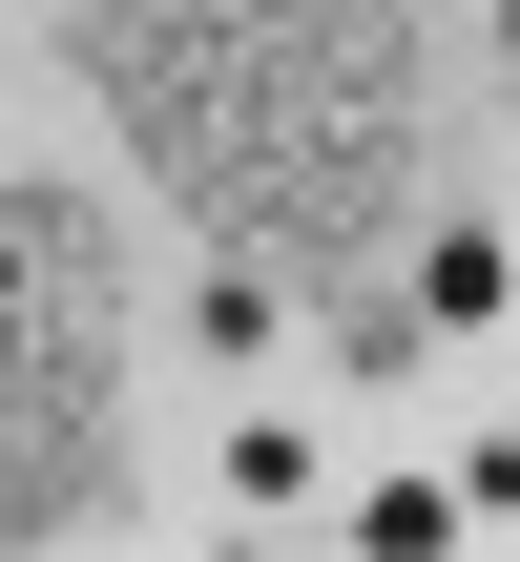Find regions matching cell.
<instances>
[{
  "mask_svg": "<svg viewBox=\"0 0 520 562\" xmlns=\"http://www.w3.org/2000/svg\"><path fill=\"white\" fill-rule=\"evenodd\" d=\"M500 63H520V0H500Z\"/></svg>",
  "mask_w": 520,
  "mask_h": 562,
  "instance_id": "6",
  "label": "cell"
},
{
  "mask_svg": "<svg viewBox=\"0 0 520 562\" xmlns=\"http://www.w3.org/2000/svg\"><path fill=\"white\" fill-rule=\"evenodd\" d=\"M520 313V250L500 229H438V250H417V334H500Z\"/></svg>",
  "mask_w": 520,
  "mask_h": 562,
  "instance_id": "3",
  "label": "cell"
},
{
  "mask_svg": "<svg viewBox=\"0 0 520 562\" xmlns=\"http://www.w3.org/2000/svg\"><path fill=\"white\" fill-rule=\"evenodd\" d=\"M83 83L229 250L354 271L417 146V0H83Z\"/></svg>",
  "mask_w": 520,
  "mask_h": 562,
  "instance_id": "1",
  "label": "cell"
},
{
  "mask_svg": "<svg viewBox=\"0 0 520 562\" xmlns=\"http://www.w3.org/2000/svg\"><path fill=\"white\" fill-rule=\"evenodd\" d=\"M459 542V480H375V501H354V562H438Z\"/></svg>",
  "mask_w": 520,
  "mask_h": 562,
  "instance_id": "4",
  "label": "cell"
},
{
  "mask_svg": "<svg viewBox=\"0 0 520 562\" xmlns=\"http://www.w3.org/2000/svg\"><path fill=\"white\" fill-rule=\"evenodd\" d=\"M125 480V229L83 188H0V542L104 521Z\"/></svg>",
  "mask_w": 520,
  "mask_h": 562,
  "instance_id": "2",
  "label": "cell"
},
{
  "mask_svg": "<svg viewBox=\"0 0 520 562\" xmlns=\"http://www.w3.org/2000/svg\"><path fill=\"white\" fill-rule=\"evenodd\" d=\"M229 501L292 521V501H313V438H292V417H229Z\"/></svg>",
  "mask_w": 520,
  "mask_h": 562,
  "instance_id": "5",
  "label": "cell"
}]
</instances>
